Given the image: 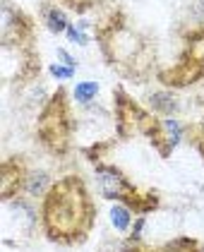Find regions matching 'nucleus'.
Instances as JSON below:
<instances>
[{"instance_id":"7","label":"nucleus","mask_w":204,"mask_h":252,"mask_svg":"<svg viewBox=\"0 0 204 252\" xmlns=\"http://www.w3.org/2000/svg\"><path fill=\"white\" fill-rule=\"evenodd\" d=\"M151 103H154L159 111H164V113H168V111L175 108V98L170 96V94H156V96L151 98Z\"/></svg>"},{"instance_id":"3","label":"nucleus","mask_w":204,"mask_h":252,"mask_svg":"<svg viewBox=\"0 0 204 252\" xmlns=\"http://www.w3.org/2000/svg\"><path fill=\"white\" fill-rule=\"evenodd\" d=\"M202 75H204V34L192 39L190 51L170 72H166L164 79L170 82V84H190V82L202 79Z\"/></svg>"},{"instance_id":"5","label":"nucleus","mask_w":204,"mask_h":252,"mask_svg":"<svg viewBox=\"0 0 204 252\" xmlns=\"http://www.w3.org/2000/svg\"><path fill=\"white\" fill-rule=\"evenodd\" d=\"M0 185H2V197H12V194L24 185V168H22V161L12 158V161H5V163H2Z\"/></svg>"},{"instance_id":"11","label":"nucleus","mask_w":204,"mask_h":252,"mask_svg":"<svg viewBox=\"0 0 204 252\" xmlns=\"http://www.w3.org/2000/svg\"><path fill=\"white\" fill-rule=\"evenodd\" d=\"M192 139H195V144H197V149L204 154V116L202 120L195 125V130H192Z\"/></svg>"},{"instance_id":"6","label":"nucleus","mask_w":204,"mask_h":252,"mask_svg":"<svg viewBox=\"0 0 204 252\" xmlns=\"http://www.w3.org/2000/svg\"><path fill=\"white\" fill-rule=\"evenodd\" d=\"M111 216H113V223L120 228V231H125L128 226H130V212L128 209H123V207H115L111 212Z\"/></svg>"},{"instance_id":"10","label":"nucleus","mask_w":204,"mask_h":252,"mask_svg":"<svg viewBox=\"0 0 204 252\" xmlns=\"http://www.w3.org/2000/svg\"><path fill=\"white\" fill-rule=\"evenodd\" d=\"M48 27H51L53 32H63V29H65V17H63V12L51 10V12H48Z\"/></svg>"},{"instance_id":"9","label":"nucleus","mask_w":204,"mask_h":252,"mask_svg":"<svg viewBox=\"0 0 204 252\" xmlns=\"http://www.w3.org/2000/svg\"><path fill=\"white\" fill-rule=\"evenodd\" d=\"M46 188V175L43 173H32V180L27 183V190L32 194H41Z\"/></svg>"},{"instance_id":"2","label":"nucleus","mask_w":204,"mask_h":252,"mask_svg":"<svg viewBox=\"0 0 204 252\" xmlns=\"http://www.w3.org/2000/svg\"><path fill=\"white\" fill-rule=\"evenodd\" d=\"M41 139L56 149V152H65L68 142H70V130H72V120H70V111H68V101L65 94L60 92L53 96V101L46 106V111L41 113Z\"/></svg>"},{"instance_id":"1","label":"nucleus","mask_w":204,"mask_h":252,"mask_svg":"<svg viewBox=\"0 0 204 252\" xmlns=\"http://www.w3.org/2000/svg\"><path fill=\"white\" fill-rule=\"evenodd\" d=\"M43 226L51 240L82 243L94 226V202L82 178L68 175L51 185L43 199Z\"/></svg>"},{"instance_id":"8","label":"nucleus","mask_w":204,"mask_h":252,"mask_svg":"<svg viewBox=\"0 0 204 252\" xmlns=\"http://www.w3.org/2000/svg\"><path fill=\"white\" fill-rule=\"evenodd\" d=\"M96 92H99V87H96L94 82H87V84H79V87L74 89V96L79 98V101H89Z\"/></svg>"},{"instance_id":"4","label":"nucleus","mask_w":204,"mask_h":252,"mask_svg":"<svg viewBox=\"0 0 204 252\" xmlns=\"http://www.w3.org/2000/svg\"><path fill=\"white\" fill-rule=\"evenodd\" d=\"M99 180H101V190L106 197H123V199H135V190L128 185V180L123 178L120 171L115 168H101L99 171Z\"/></svg>"},{"instance_id":"13","label":"nucleus","mask_w":204,"mask_h":252,"mask_svg":"<svg viewBox=\"0 0 204 252\" xmlns=\"http://www.w3.org/2000/svg\"><path fill=\"white\" fill-rule=\"evenodd\" d=\"M195 7H197V10L204 15V0H195Z\"/></svg>"},{"instance_id":"12","label":"nucleus","mask_w":204,"mask_h":252,"mask_svg":"<svg viewBox=\"0 0 204 252\" xmlns=\"http://www.w3.org/2000/svg\"><path fill=\"white\" fill-rule=\"evenodd\" d=\"M68 5H72V7H77V10H87V7H92L96 0H65Z\"/></svg>"}]
</instances>
